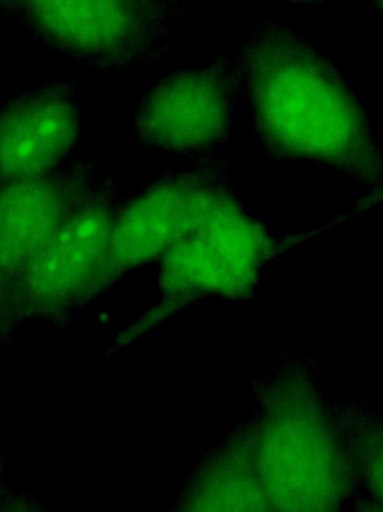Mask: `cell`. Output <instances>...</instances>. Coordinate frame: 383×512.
Listing matches in <instances>:
<instances>
[{
	"label": "cell",
	"instance_id": "13",
	"mask_svg": "<svg viewBox=\"0 0 383 512\" xmlns=\"http://www.w3.org/2000/svg\"><path fill=\"white\" fill-rule=\"evenodd\" d=\"M348 512H383V510L373 505L372 502L367 501V499H364L363 496H358L357 501H355V504L352 505L351 510Z\"/></svg>",
	"mask_w": 383,
	"mask_h": 512
},
{
	"label": "cell",
	"instance_id": "9",
	"mask_svg": "<svg viewBox=\"0 0 383 512\" xmlns=\"http://www.w3.org/2000/svg\"><path fill=\"white\" fill-rule=\"evenodd\" d=\"M101 156L0 188V298L101 182Z\"/></svg>",
	"mask_w": 383,
	"mask_h": 512
},
{
	"label": "cell",
	"instance_id": "12",
	"mask_svg": "<svg viewBox=\"0 0 383 512\" xmlns=\"http://www.w3.org/2000/svg\"><path fill=\"white\" fill-rule=\"evenodd\" d=\"M27 492H17L8 484H3L0 489V512H26Z\"/></svg>",
	"mask_w": 383,
	"mask_h": 512
},
{
	"label": "cell",
	"instance_id": "18",
	"mask_svg": "<svg viewBox=\"0 0 383 512\" xmlns=\"http://www.w3.org/2000/svg\"><path fill=\"white\" fill-rule=\"evenodd\" d=\"M381 206H383V200H382Z\"/></svg>",
	"mask_w": 383,
	"mask_h": 512
},
{
	"label": "cell",
	"instance_id": "14",
	"mask_svg": "<svg viewBox=\"0 0 383 512\" xmlns=\"http://www.w3.org/2000/svg\"><path fill=\"white\" fill-rule=\"evenodd\" d=\"M26 512H53L48 510L42 502H39L32 493L26 495Z\"/></svg>",
	"mask_w": 383,
	"mask_h": 512
},
{
	"label": "cell",
	"instance_id": "16",
	"mask_svg": "<svg viewBox=\"0 0 383 512\" xmlns=\"http://www.w3.org/2000/svg\"><path fill=\"white\" fill-rule=\"evenodd\" d=\"M291 3H297V5H315V3L325 2V0H288Z\"/></svg>",
	"mask_w": 383,
	"mask_h": 512
},
{
	"label": "cell",
	"instance_id": "10",
	"mask_svg": "<svg viewBox=\"0 0 383 512\" xmlns=\"http://www.w3.org/2000/svg\"><path fill=\"white\" fill-rule=\"evenodd\" d=\"M170 512H273L253 463L252 418L202 451Z\"/></svg>",
	"mask_w": 383,
	"mask_h": 512
},
{
	"label": "cell",
	"instance_id": "8",
	"mask_svg": "<svg viewBox=\"0 0 383 512\" xmlns=\"http://www.w3.org/2000/svg\"><path fill=\"white\" fill-rule=\"evenodd\" d=\"M83 107L74 80L50 81L0 108V188L48 176L75 159Z\"/></svg>",
	"mask_w": 383,
	"mask_h": 512
},
{
	"label": "cell",
	"instance_id": "2",
	"mask_svg": "<svg viewBox=\"0 0 383 512\" xmlns=\"http://www.w3.org/2000/svg\"><path fill=\"white\" fill-rule=\"evenodd\" d=\"M253 463L273 512H348L357 472L312 354L286 352L252 381Z\"/></svg>",
	"mask_w": 383,
	"mask_h": 512
},
{
	"label": "cell",
	"instance_id": "17",
	"mask_svg": "<svg viewBox=\"0 0 383 512\" xmlns=\"http://www.w3.org/2000/svg\"><path fill=\"white\" fill-rule=\"evenodd\" d=\"M373 6H375L376 12H378L383 23V0H373Z\"/></svg>",
	"mask_w": 383,
	"mask_h": 512
},
{
	"label": "cell",
	"instance_id": "15",
	"mask_svg": "<svg viewBox=\"0 0 383 512\" xmlns=\"http://www.w3.org/2000/svg\"><path fill=\"white\" fill-rule=\"evenodd\" d=\"M8 451L0 450V489L6 484V463H8Z\"/></svg>",
	"mask_w": 383,
	"mask_h": 512
},
{
	"label": "cell",
	"instance_id": "4",
	"mask_svg": "<svg viewBox=\"0 0 383 512\" xmlns=\"http://www.w3.org/2000/svg\"><path fill=\"white\" fill-rule=\"evenodd\" d=\"M182 0H0V15L92 72H129L176 54Z\"/></svg>",
	"mask_w": 383,
	"mask_h": 512
},
{
	"label": "cell",
	"instance_id": "5",
	"mask_svg": "<svg viewBox=\"0 0 383 512\" xmlns=\"http://www.w3.org/2000/svg\"><path fill=\"white\" fill-rule=\"evenodd\" d=\"M125 200L116 180L101 179L6 289L0 298V352L14 349L24 325L56 331L69 327L74 313L87 304Z\"/></svg>",
	"mask_w": 383,
	"mask_h": 512
},
{
	"label": "cell",
	"instance_id": "1",
	"mask_svg": "<svg viewBox=\"0 0 383 512\" xmlns=\"http://www.w3.org/2000/svg\"><path fill=\"white\" fill-rule=\"evenodd\" d=\"M250 128L274 161L322 165L363 188L349 215L381 207L383 149L366 105L339 66L288 24L265 20L237 53Z\"/></svg>",
	"mask_w": 383,
	"mask_h": 512
},
{
	"label": "cell",
	"instance_id": "11",
	"mask_svg": "<svg viewBox=\"0 0 383 512\" xmlns=\"http://www.w3.org/2000/svg\"><path fill=\"white\" fill-rule=\"evenodd\" d=\"M357 472L360 496L383 510V414L364 400H333Z\"/></svg>",
	"mask_w": 383,
	"mask_h": 512
},
{
	"label": "cell",
	"instance_id": "6",
	"mask_svg": "<svg viewBox=\"0 0 383 512\" xmlns=\"http://www.w3.org/2000/svg\"><path fill=\"white\" fill-rule=\"evenodd\" d=\"M189 164L186 170L162 174L135 197H126L87 304L137 268L158 264L173 246L238 195L225 159L214 155Z\"/></svg>",
	"mask_w": 383,
	"mask_h": 512
},
{
	"label": "cell",
	"instance_id": "7",
	"mask_svg": "<svg viewBox=\"0 0 383 512\" xmlns=\"http://www.w3.org/2000/svg\"><path fill=\"white\" fill-rule=\"evenodd\" d=\"M240 96L237 54L171 69L141 96L134 125L138 147L189 162L210 158L231 141Z\"/></svg>",
	"mask_w": 383,
	"mask_h": 512
},
{
	"label": "cell",
	"instance_id": "3",
	"mask_svg": "<svg viewBox=\"0 0 383 512\" xmlns=\"http://www.w3.org/2000/svg\"><path fill=\"white\" fill-rule=\"evenodd\" d=\"M316 236L274 237L235 195L162 256L158 303L116 334L107 355L128 351L199 301L250 303L264 268Z\"/></svg>",
	"mask_w": 383,
	"mask_h": 512
}]
</instances>
